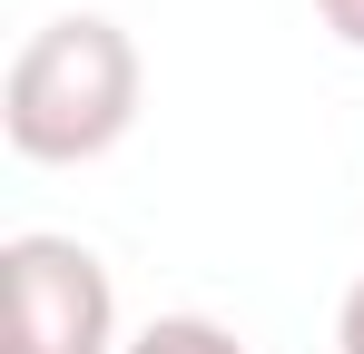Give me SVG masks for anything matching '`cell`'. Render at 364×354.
<instances>
[{
	"label": "cell",
	"mask_w": 364,
	"mask_h": 354,
	"mask_svg": "<svg viewBox=\"0 0 364 354\" xmlns=\"http://www.w3.org/2000/svg\"><path fill=\"white\" fill-rule=\"evenodd\" d=\"M0 354H128L119 286L79 236H10L0 246Z\"/></svg>",
	"instance_id": "obj_2"
},
{
	"label": "cell",
	"mask_w": 364,
	"mask_h": 354,
	"mask_svg": "<svg viewBox=\"0 0 364 354\" xmlns=\"http://www.w3.org/2000/svg\"><path fill=\"white\" fill-rule=\"evenodd\" d=\"M128 354H246L217 315H158L148 335H128Z\"/></svg>",
	"instance_id": "obj_3"
},
{
	"label": "cell",
	"mask_w": 364,
	"mask_h": 354,
	"mask_svg": "<svg viewBox=\"0 0 364 354\" xmlns=\"http://www.w3.org/2000/svg\"><path fill=\"white\" fill-rule=\"evenodd\" d=\"M138 40L99 10H69V20H40L20 50H10V79H0V128L30 168H89L109 158L128 128H138Z\"/></svg>",
	"instance_id": "obj_1"
},
{
	"label": "cell",
	"mask_w": 364,
	"mask_h": 354,
	"mask_svg": "<svg viewBox=\"0 0 364 354\" xmlns=\"http://www.w3.org/2000/svg\"><path fill=\"white\" fill-rule=\"evenodd\" d=\"M335 354H364V276L345 286V305H335Z\"/></svg>",
	"instance_id": "obj_4"
},
{
	"label": "cell",
	"mask_w": 364,
	"mask_h": 354,
	"mask_svg": "<svg viewBox=\"0 0 364 354\" xmlns=\"http://www.w3.org/2000/svg\"><path fill=\"white\" fill-rule=\"evenodd\" d=\"M315 10H325V30H335L345 50H364V0H315Z\"/></svg>",
	"instance_id": "obj_5"
}]
</instances>
